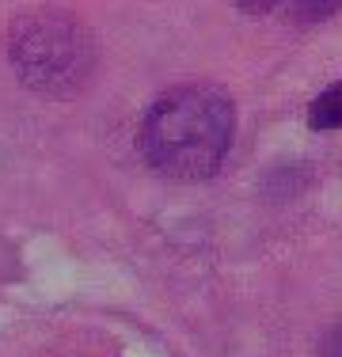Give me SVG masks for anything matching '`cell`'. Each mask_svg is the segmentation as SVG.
Instances as JSON below:
<instances>
[{"label": "cell", "mask_w": 342, "mask_h": 357, "mask_svg": "<svg viewBox=\"0 0 342 357\" xmlns=\"http://www.w3.org/2000/svg\"><path fill=\"white\" fill-rule=\"evenodd\" d=\"M232 144V103L217 88H175L149 107L141 122V152L160 175L209 178Z\"/></svg>", "instance_id": "1"}, {"label": "cell", "mask_w": 342, "mask_h": 357, "mask_svg": "<svg viewBox=\"0 0 342 357\" xmlns=\"http://www.w3.org/2000/svg\"><path fill=\"white\" fill-rule=\"evenodd\" d=\"M8 61L31 91L73 99L96 73V42L76 15L61 8H42L12 23Z\"/></svg>", "instance_id": "2"}, {"label": "cell", "mask_w": 342, "mask_h": 357, "mask_svg": "<svg viewBox=\"0 0 342 357\" xmlns=\"http://www.w3.org/2000/svg\"><path fill=\"white\" fill-rule=\"evenodd\" d=\"M308 126L312 130H342V84H331L327 91L312 99L308 107Z\"/></svg>", "instance_id": "3"}, {"label": "cell", "mask_w": 342, "mask_h": 357, "mask_svg": "<svg viewBox=\"0 0 342 357\" xmlns=\"http://www.w3.org/2000/svg\"><path fill=\"white\" fill-rule=\"evenodd\" d=\"M342 12V0H301V20H327Z\"/></svg>", "instance_id": "4"}, {"label": "cell", "mask_w": 342, "mask_h": 357, "mask_svg": "<svg viewBox=\"0 0 342 357\" xmlns=\"http://www.w3.org/2000/svg\"><path fill=\"white\" fill-rule=\"evenodd\" d=\"M236 4L244 8V12H259V15H262V12H270L278 0H236Z\"/></svg>", "instance_id": "5"}, {"label": "cell", "mask_w": 342, "mask_h": 357, "mask_svg": "<svg viewBox=\"0 0 342 357\" xmlns=\"http://www.w3.org/2000/svg\"><path fill=\"white\" fill-rule=\"evenodd\" d=\"M323 357H342V331L327 338V346H323Z\"/></svg>", "instance_id": "6"}]
</instances>
